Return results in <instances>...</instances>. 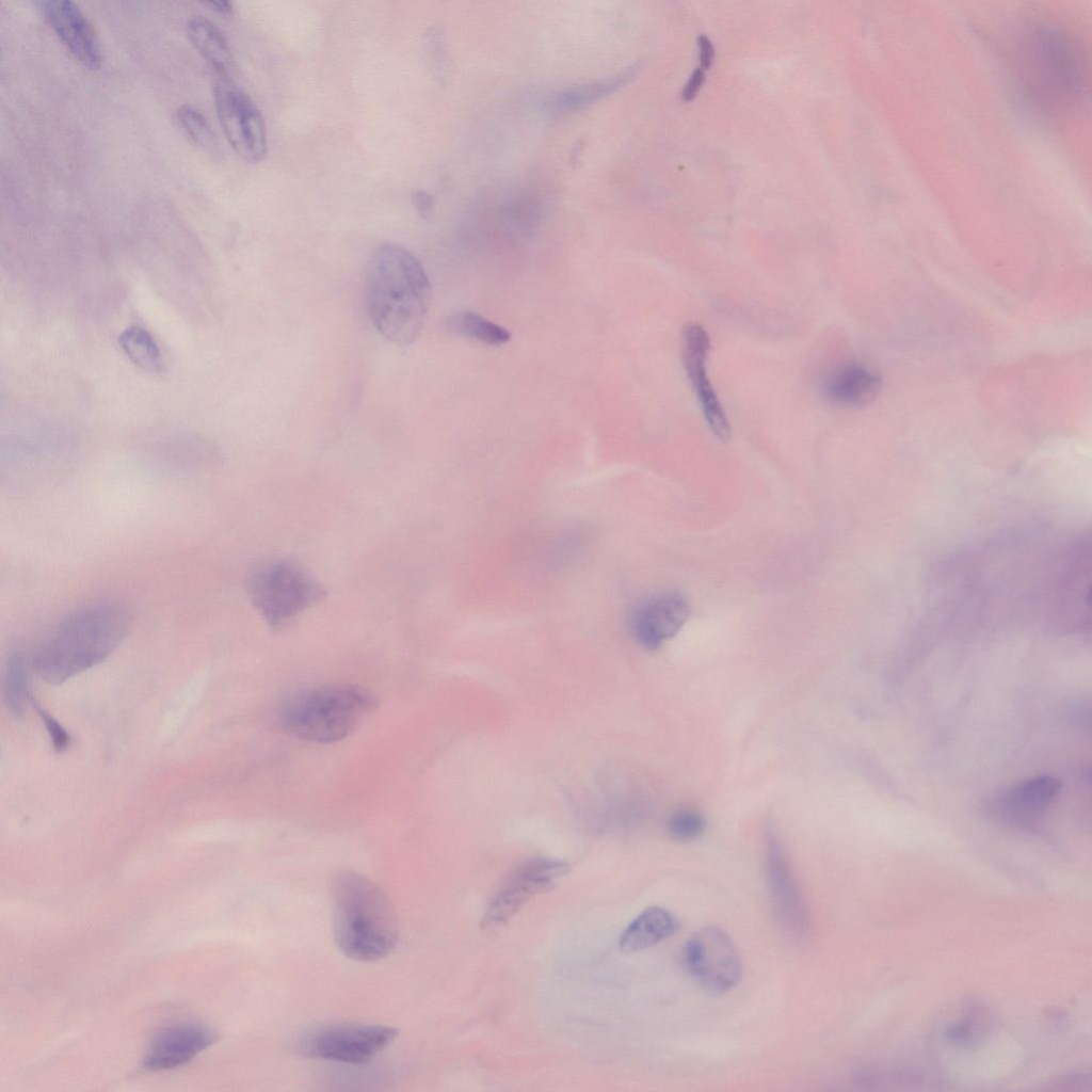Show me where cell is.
<instances>
[{
  "label": "cell",
  "instance_id": "6da1fadb",
  "mask_svg": "<svg viewBox=\"0 0 1092 1092\" xmlns=\"http://www.w3.org/2000/svg\"><path fill=\"white\" fill-rule=\"evenodd\" d=\"M431 284L420 260L394 242L379 244L365 273V299L376 331L389 342L410 346L430 307Z\"/></svg>",
  "mask_w": 1092,
  "mask_h": 1092
},
{
  "label": "cell",
  "instance_id": "7a4b0ae2",
  "mask_svg": "<svg viewBox=\"0 0 1092 1092\" xmlns=\"http://www.w3.org/2000/svg\"><path fill=\"white\" fill-rule=\"evenodd\" d=\"M130 611L117 603H95L61 620L36 646L32 670L47 684L61 685L107 660L126 638Z\"/></svg>",
  "mask_w": 1092,
  "mask_h": 1092
},
{
  "label": "cell",
  "instance_id": "3957f363",
  "mask_svg": "<svg viewBox=\"0 0 1092 1092\" xmlns=\"http://www.w3.org/2000/svg\"><path fill=\"white\" fill-rule=\"evenodd\" d=\"M1018 76L1031 98L1050 111L1078 103L1087 85V65L1077 41L1051 22L1026 29L1015 45Z\"/></svg>",
  "mask_w": 1092,
  "mask_h": 1092
},
{
  "label": "cell",
  "instance_id": "277c9868",
  "mask_svg": "<svg viewBox=\"0 0 1092 1092\" xmlns=\"http://www.w3.org/2000/svg\"><path fill=\"white\" fill-rule=\"evenodd\" d=\"M332 915L336 945L351 960H381L398 944L399 925L390 901L358 872L342 870L334 877Z\"/></svg>",
  "mask_w": 1092,
  "mask_h": 1092
},
{
  "label": "cell",
  "instance_id": "5b68a950",
  "mask_svg": "<svg viewBox=\"0 0 1092 1092\" xmlns=\"http://www.w3.org/2000/svg\"><path fill=\"white\" fill-rule=\"evenodd\" d=\"M378 706L375 695L353 684H330L299 691L277 713L280 726L305 740L331 743L347 737Z\"/></svg>",
  "mask_w": 1092,
  "mask_h": 1092
},
{
  "label": "cell",
  "instance_id": "8992f818",
  "mask_svg": "<svg viewBox=\"0 0 1092 1092\" xmlns=\"http://www.w3.org/2000/svg\"><path fill=\"white\" fill-rule=\"evenodd\" d=\"M246 592L266 623L285 628L325 596L320 581L302 564L278 559L255 568L246 579Z\"/></svg>",
  "mask_w": 1092,
  "mask_h": 1092
},
{
  "label": "cell",
  "instance_id": "52a82bcc",
  "mask_svg": "<svg viewBox=\"0 0 1092 1092\" xmlns=\"http://www.w3.org/2000/svg\"><path fill=\"white\" fill-rule=\"evenodd\" d=\"M398 1035L390 1026L339 1023L316 1028L300 1041L309 1057L346 1064H364L385 1049Z\"/></svg>",
  "mask_w": 1092,
  "mask_h": 1092
},
{
  "label": "cell",
  "instance_id": "ba28073f",
  "mask_svg": "<svg viewBox=\"0 0 1092 1092\" xmlns=\"http://www.w3.org/2000/svg\"><path fill=\"white\" fill-rule=\"evenodd\" d=\"M682 962L695 982L710 994H723L738 984L742 965L730 936L709 925L697 929L685 943Z\"/></svg>",
  "mask_w": 1092,
  "mask_h": 1092
},
{
  "label": "cell",
  "instance_id": "9c48e42d",
  "mask_svg": "<svg viewBox=\"0 0 1092 1092\" xmlns=\"http://www.w3.org/2000/svg\"><path fill=\"white\" fill-rule=\"evenodd\" d=\"M216 115L235 152L248 162H259L267 154L263 116L251 97L228 77H220L213 86Z\"/></svg>",
  "mask_w": 1092,
  "mask_h": 1092
},
{
  "label": "cell",
  "instance_id": "30bf717a",
  "mask_svg": "<svg viewBox=\"0 0 1092 1092\" xmlns=\"http://www.w3.org/2000/svg\"><path fill=\"white\" fill-rule=\"evenodd\" d=\"M563 861L535 857L520 864L491 901L483 925L508 921L532 897L555 886L568 871Z\"/></svg>",
  "mask_w": 1092,
  "mask_h": 1092
},
{
  "label": "cell",
  "instance_id": "8fae6325",
  "mask_svg": "<svg viewBox=\"0 0 1092 1092\" xmlns=\"http://www.w3.org/2000/svg\"><path fill=\"white\" fill-rule=\"evenodd\" d=\"M1060 788V781L1051 775L1034 776L1001 790L989 809L1000 823L1031 831L1041 823Z\"/></svg>",
  "mask_w": 1092,
  "mask_h": 1092
},
{
  "label": "cell",
  "instance_id": "7c38bea8",
  "mask_svg": "<svg viewBox=\"0 0 1092 1092\" xmlns=\"http://www.w3.org/2000/svg\"><path fill=\"white\" fill-rule=\"evenodd\" d=\"M709 349L710 339L706 330L698 323L687 324L681 336V356L686 374L710 431L718 439L727 440L730 436V425L707 374Z\"/></svg>",
  "mask_w": 1092,
  "mask_h": 1092
},
{
  "label": "cell",
  "instance_id": "4fadbf2b",
  "mask_svg": "<svg viewBox=\"0 0 1092 1092\" xmlns=\"http://www.w3.org/2000/svg\"><path fill=\"white\" fill-rule=\"evenodd\" d=\"M690 615L686 597L676 591L653 594L637 603L629 614V628L636 641L647 649H657L678 633Z\"/></svg>",
  "mask_w": 1092,
  "mask_h": 1092
},
{
  "label": "cell",
  "instance_id": "5bb4252c",
  "mask_svg": "<svg viewBox=\"0 0 1092 1092\" xmlns=\"http://www.w3.org/2000/svg\"><path fill=\"white\" fill-rule=\"evenodd\" d=\"M766 873L774 908L790 931L802 934L806 929L803 901L789 867L784 848L773 826L765 831Z\"/></svg>",
  "mask_w": 1092,
  "mask_h": 1092
},
{
  "label": "cell",
  "instance_id": "9a60e30c",
  "mask_svg": "<svg viewBox=\"0 0 1092 1092\" xmlns=\"http://www.w3.org/2000/svg\"><path fill=\"white\" fill-rule=\"evenodd\" d=\"M43 12L66 49L83 66L98 69L103 53L97 34L80 6L71 0H48Z\"/></svg>",
  "mask_w": 1092,
  "mask_h": 1092
},
{
  "label": "cell",
  "instance_id": "2e32d148",
  "mask_svg": "<svg viewBox=\"0 0 1092 1092\" xmlns=\"http://www.w3.org/2000/svg\"><path fill=\"white\" fill-rule=\"evenodd\" d=\"M216 1040L215 1032L196 1023L175 1024L162 1029L150 1042L143 1059L148 1071H163L189 1062Z\"/></svg>",
  "mask_w": 1092,
  "mask_h": 1092
},
{
  "label": "cell",
  "instance_id": "e0dca14e",
  "mask_svg": "<svg viewBox=\"0 0 1092 1092\" xmlns=\"http://www.w3.org/2000/svg\"><path fill=\"white\" fill-rule=\"evenodd\" d=\"M820 389L830 403L855 408L876 399L881 389V378L865 366L850 364L826 375Z\"/></svg>",
  "mask_w": 1092,
  "mask_h": 1092
},
{
  "label": "cell",
  "instance_id": "ac0fdd59",
  "mask_svg": "<svg viewBox=\"0 0 1092 1092\" xmlns=\"http://www.w3.org/2000/svg\"><path fill=\"white\" fill-rule=\"evenodd\" d=\"M679 929L677 918L661 906L641 912L624 930L620 948L627 953L639 952L657 945Z\"/></svg>",
  "mask_w": 1092,
  "mask_h": 1092
},
{
  "label": "cell",
  "instance_id": "d6986e66",
  "mask_svg": "<svg viewBox=\"0 0 1092 1092\" xmlns=\"http://www.w3.org/2000/svg\"><path fill=\"white\" fill-rule=\"evenodd\" d=\"M187 35L220 77H228L232 55L228 43L218 26L203 15H192L186 23Z\"/></svg>",
  "mask_w": 1092,
  "mask_h": 1092
},
{
  "label": "cell",
  "instance_id": "ffe728a7",
  "mask_svg": "<svg viewBox=\"0 0 1092 1092\" xmlns=\"http://www.w3.org/2000/svg\"><path fill=\"white\" fill-rule=\"evenodd\" d=\"M638 68V65H630L611 77L564 89L549 97L547 107L555 111L582 108L617 91L637 74Z\"/></svg>",
  "mask_w": 1092,
  "mask_h": 1092
},
{
  "label": "cell",
  "instance_id": "44dd1931",
  "mask_svg": "<svg viewBox=\"0 0 1092 1092\" xmlns=\"http://www.w3.org/2000/svg\"><path fill=\"white\" fill-rule=\"evenodd\" d=\"M445 326L452 334L492 347L505 344L512 338L508 330L470 310L450 315L445 321Z\"/></svg>",
  "mask_w": 1092,
  "mask_h": 1092
},
{
  "label": "cell",
  "instance_id": "7402d4cb",
  "mask_svg": "<svg viewBox=\"0 0 1092 1092\" xmlns=\"http://www.w3.org/2000/svg\"><path fill=\"white\" fill-rule=\"evenodd\" d=\"M118 344L127 357L142 370L152 374L163 372L161 351L145 328L138 325L127 327L118 336Z\"/></svg>",
  "mask_w": 1092,
  "mask_h": 1092
},
{
  "label": "cell",
  "instance_id": "603a6c76",
  "mask_svg": "<svg viewBox=\"0 0 1092 1092\" xmlns=\"http://www.w3.org/2000/svg\"><path fill=\"white\" fill-rule=\"evenodd\" d=\"M30 657L21 652L12 654L3 675V697L7 709L16 717L23 713L25 704L32 700L29 688Z\"/></svg>",
  "mask_w": 1092,
  "mask_h": 1092
},
{
  "label": "cell",
  "instance_id": "cb8c5ba5",
  "mask_svg": "<svg viewBox=\"0 0 1092 1092\" xmlns=\"http://www.w3.org/2000/svg\"><path fill=\"white\" fill-rule=\"evenodd\" d=\"M177 119L195 145L211 152L218 149L215 134L206 116L198 109L190 105H182L177 110Z\"/></svg>",
  "mask_w": 1092,
  "mask_h": 1092
},
{
  "label": "cell",
  "instance_id": "d4e9b609",
  "mask_svg": "<svg viewBox=\"0 0 1092 1092\" xmlns=\"http://www.w3.org/2000/svg\"><path fill=\"white\" fill-rule=\"evenodd\" d=\"M705 819L696 809L680 808L674 812L669 821L668 830L677 840L687 841L700 837L705 830Z\"/></svg>",
  "mask_w": 1092,
  "mask_h": 1092
},
{
  "label": "cell",
  "instance_id": "484cf974",
  "mask_svg": "<svg viewBox=\"0 0 1092 1092\" xmlns=\"http://www.w3.org/2000/svg\"><path fill=\"white\" fill-rule=\"evenodd\" d=\"M34 704H35V709H36L37 713L39 714L41 720L44 723V725L46 727V730H47V733H48V735L50 737V740L52 742L53 748L57 751H60V752L65 750V749H67V746L70 743V737H69L68 733L58 722V720H55L51 714H49L47 711H45L36 703H34Z\"/></svg>",
  "mask_w": 1092,
  "mask_h": 1092
},
{
  "label": "cell",
  "instance_id": "4316f807",
  "mask_svg": "<svg viewBox=\"0 0 1092 1092\" xmlns=\"http://www.w3.org/2000/svg\"><path fill=\"white\" fill-rule=\"evenodd\" d=\"M412 203L421 218L430 219L432 216L434 199L431 194L422 190H416L412 194Z\"/></svg>",
  "mask_w": 1092,
  "mask_h": 1092
},
{
  "label": "cell",
  "instance_id": "83f0119b",
  "mask_svg": "<svg viewBox=\"0 0 1092 1092\" xmlns=\"http://www.w3.org/2000/svg\"><path fill=\"white\" fill-rule=\"evenodd\" d=\"M704 79H705L704 69H702L701 67L695 68L693 70V73L691 74L688 82L685 84V86L682 89V92H681L682 99L686 100V101L687 100H691L696 95V93L700 90L702 83L704 82Z\"/></svg>",
  "mask_w": 1092,
  "mask_h": 1092
},
{
  "label": "cell",
  "instance_id": "f1b7e54d",
  "mask_svg": "<svg viewBox=\"0 0 1092 1092\" xmlns=\"http://www.w3.org/2000/svg\"><path fill=\"white\" fill-rule=\"evenodd\" d=\"M697 44H698V50H700L698 57H700L701 68L702 69H707V68L710 67V65L713 62V58H714L713 45L710 42V39L706 35H704V34H701L697 37Z\"/></svg>",
  "mask_w": 1092,
  "mask_h": 1092
},
{
  "label": "cell",
  "instance_id": "f546056e",
  "mask_svg": "<svg viewBox=\"0 0 1092 1092\" xmlns=\"http://www.w3.org/2000/svg\"><path fill=\"white\" fill-rule=\"evenodd\" d=\"M207 5L224 15H228L232 12V3L227 0L209 1L207 2Z\"/></svg>",
  "mask_w": 1092,
  "mask_h": 1092
}]
</instances>
